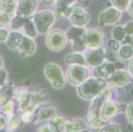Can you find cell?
Returning <instances> with one entry per match:
<instances>
[{
  "label": "cell",
  "mask_w": 133,
  "mask_h": 132,
  "mask_svg": "<svg viewBox=\"0 0 133 132\" xmlns=\"http://www.w3.org/2000/svg\"><path fill=\"white\" fill-rule=\"evenodd\" d=\"M5 44L9 49L15 51L23 57L32 56L37 50L35 38L18 31L10 30Z\"/></svg>",
  "instance_id": "1"
},
{
  "label": "cell",
  "mask_w": 133,
  "mask_h": 132,
  "mask_svg": "<svg viewBox=\"0 0 133 132\" xmlns=\"http://www.w3.org/2000/svg\"><path fill=\"white\" fill-rule=\"evenodd\" d=\"M113 89L107 88L91 100L85 120L89 128L96 129L103 124L104 122L100 117V110L105 102L113 99Z\"/></svg>",
  "instance_id": "2"
},
{
  "label": "cell",
  "mask_w": 133,
  "mask_h": 132,
  "mask_svg": "<svg viewBox=\"0 0 133 132\" xmlns=\"http://www.w3.org/2000/svg\"><path fill=\"white\" fill-rule=\"evenodd\" d=\"M107 88L105 79L91 76L76 87L78 96L85 101H91Z\"/></svg>",
  "instance_id": "3"
},
{
  "label": "cell",
  "mask_w": 133,
  "mask_h": 132,
  "mask_svg": "<svg viewBox=\"0 0 133 132\" xmlns=\"http://www.w3.org/2000/svg\"><path fill=\"white\" fill-rule=\"evenodd\" d=\"M37 32L40 35H46L50 31L57 20L52 9L37 10L31 16Z\"/></svg>",
  "instance_id": "4"
},
{
  "label": "cell",
  "mask_w": 133,
  "mask_h": 132,
  "mask_svg": "<svg viewBox=\"0 0 133 132\" xmlns=\"http://www.w3.org/2000/svg\"><path fill=\"white\" fill-rule=\"evenodd\" d=\"M43 73L53 89L60 90L64 87L66 83L65 72L60 65L54 62L48 63L44 65Z\"/></svg>",
  "instance_id": "5"
},
{
  "label": "cell",
  "mask_w": 133,
  "mask_h": 132,
  "mask_svg": "<svg viewBox=\"0 0 133 132\" xmlns=\"http://www.w3.org/2000/svg\"><path fill=\"white\" fill-rule=\"evenodd\" d=\"M66 81L74 87H77L91 76V68L86 65H69L65 71Z\"/></svg>",
  "instance_id": "6"
},
{
  "label": "cell",
  "mask_w": 133,
  "mask_h": 132,
  "mask_svg": "<svg viewBox=\"0 0 133 132\" xmlns=\"http://www.w3.org/2000/svg\"><path fill=\"white\" fill-rule=\"evenodd\" d=\"M65 31L60 29H52L46 34L45 44L52 52H58L62 50L68 43Z\"/></svg>",
  "instance_id": "7"
},
{
  "label": "cell",
  "mask_w": 133,
  "mask_h": 132,
  "mask_svg": "<svg viewBox=\"0 0 133 132\" xmlns=\"http://www.w3.org/2000/svg\"><path fill=\"white\" fill-rule=\"evenodd\" d=\"M123 17V12L113 6H109L98 15L97 23L101 26H111L118 25Z\"/></svg>",
  "instance_id": "8"
},
{
  "label": "cell",
  "mask_w": 133,
  "mask_h": 132,
  "mask_svg": "<svg viewBox=\"0 0 133 132\" xmlns=\"http://www.w3.org/2000/svg\"><path fill=\"white\" fill-rule=\"evenodd\" d=\"M82 40L87 48H100L105 42V34L99 28L86 29L82 36Z\"/></svg>",
  "instance_id": "9"
},
{
  "label": "cell",
  "mask_w": 133,
  "mask_h": 132,
  "mask_svg": "<svg viewBox=\"0 0 133 132\" xmlns=\"http://www.w3.org/2000/svg\"><path fill=\"white\" fill-rule=\"evenodd\" d=\"M132 81V75L124 68L116 69L112 75L107 80V88H123L129 85Z\"/></svg>",
  "instance_id": "10"
},
{
  "label": "cell",
  "mask_w": 133,
  "mask_h": 132,
  "mask_svg": "<svg viewBox=\"0 0 133 132\" xmlns=\"http://www.w3.org/2000/svg\"><path fill=\"white\" fill-rule=\"evenodd\" d=\"M68 19L73 26L85 27L90 21L91 17L85 7L77 3L72 7Z\"/></svg>",
  "instance_id": "11"
},
{
  "label": "cell",
  "mask_w": 133,
  "mask_h": 132,
  "mask_svg": "<svg viewBox=\"0 0 133 132\" xmlns=\"http://www.w3.org/2000/svg\"><path fill=\"white\" fill-rule=\"evenodd\" d=\"M78 0H56L52 10L56 19H68L72 7L77 4Z\"/></svg>",
  "instance_id": "12"
},
{
  "label": "cell",
  "mask_w": 133,
  "mask_h": 132,
  "mask_svg": "<svg viewBox=\"0 0 133 132\" xmlns=\"http://www.w3.org/2000/svg\"><path fill=\"white\" fill-rule=\"evenodd\" d=\"M121 104L111 99L104 103L100 110V117L104 123L111 121L121 113Z\"/></svg>",
  "instance_id": "13"
},
{
  "label": "cell",
  "mask_w": 133,
  "mask_h": 132,
  "mask_svg": "<svg viewBox=\"0 0 133 132\" xmlns=\"http://www.w3.org/2000/svg\"><path fill=\"white\" fill-rule=\"evenodd\" d=\"M85 65L89 68H93L105 61L104 48L103 47L95 48H87L83 54Z\"/></svg>",
  "instance_id": "14"
},
{
  "label": "cell",
  "mask_w": 133,
  "mask_h": 132,
  "mask_svg": "<svg viewBox=\"0 0 133 132\" xmlns=\"http://www.w3.org/2000/svg\"><path fill=\"white\" fill-rule=\"evenodd\" d=\"M39 0H17L15 15L31 17L39 7Z\"/></svg>",
  "instance_id": "15"
},
{
  "label": "cell",
  "mask_w": 133,
  "mask_h": 132,
  "mask_svg": "<svg viewBox=\"0 0 133 132\" xmlns=\"http://www.w3.org/2000/svg\"><path fill=\"white\" fill-rule=\"evenodd\" d=\"M57 114V108L54 106L46 104L38 106L36 112V118L33 123L39 125L48 122L50 118Z\"/></svg>",
  "instance_id": "16"
},
{
  "label": "cell",
  "mask_w": 133,
  "mask_h": 132,
  "mask_svg": "<svg viewBox=\"0 0 133 132\" xmlns=\"http://www.w3.org/2000/svg\"><path fill=\"white\" fill-rule=\"evenodd\" d=\"M13 100L16 103L17 110H23L31 107H35L31 105V90L29 89L25 88L16 89Z\"/></svg>",
  "instance_id": "17"
},
{
  "label": "cell",
  "mask_w": 133,
  "mask_h": 132,
  "mask_svg": "<svg viewBox=\"0 0 133 132\" xmlns=\"http://www.w3.org/2000/svg\"><path fill=\"white\" fill-rule=\"evenodd\" d=\"M115 64L104 61L99 65L91 68V76L98 78L104 79L107 81L116 70Z\"/></svg>",
  "instance_id": "18"
},
{
  "label": "cell",
  "mask_w": 133,
  "mask_h": 132,
  "mask_svg": "<svg viewBox=\"0 0 133 132\" xmlns=\"http://www.w3.org/2000/svg\"><path fill=\"white\" fill-rule=\"evenodd\" d=\"M89 128L85 120L79 118L66 120L64 124V131L66 132H81L85 131Z\"/></svg>",
  "instance_id": "19"
},
{
  "label": "cell",
  "mask_w": 133,
  "mask_h": 132,
  "mask_svg": "<svg viewBox=\"0 0 133 132\" xmlns=\"http://www.w3.org/2000/svg\"><path fill=\"white\" fill-rule=\"evenodd\" d=\"M16 89L14 83L9 81L0 87V106L13 100Z\"/></svg>",
  "instance_id": "20"
},
{
  "label": "cell",
  "mask_w": 133,
  "mask_h": 132,
  "mask_svg": "<svg viewBox=\"0 0 133 132\" xmlns=\"http://www.w3.org/2000/svg\"><path fill=\"white\" fill-rule=\"evenodd\" d=\"M31 105L38 108L41 105L50 104V96L47 92L43 90H31Z\"/></svg>",
  "instance_id": "21"
},
{
  "label": "cell",
  "mask_w": 133,
  "mask_h": 132,
  "mask_svg": "<svg viewBox=\"0 0 133 132\" xmlns=\"http://www.w3.org/2000/svg\"><path fill=\"white\" fill-rule=\"evenodd\" d=\"M37 107H31L29 108L23 110H16L17 113L19 114L21 120L22 121L24 125H28L33 123L36 118V112H37Z\"/></svg>",
  "instance_id": "22"
},
{
  "label": "cell",
  "mask_w": 133,
  "mask_h": 132,
  "mask_svg": "<svg viewBox=\"0 0 133 132\" xmlns=\"http://www.w3.org/2000/svg\"><path fill=\"white\" fill-rule=\"evenodd\" d=\"M66 121V118L64 116L56 114L47 122L50 126L52 132H64Z\"/></svg>",
  "instance_id": "23"
},
{
  "label": "cell",
  "mask_w": 133,
  "mask_h": 132,
  "mask_svg": "<svg viewBox=\"0 0 133 132\" xmlns=\"http://www.w3.org/2000/svg\"><path fill=\"white\" fill-rule=\"evenodd\" d=\"M20 32L33 38L38 36V34L31 17H26Z\"/></svg>",
  "instance_id": "24"
},
{
  "label": "cell",
  "mask_w": 133,
  "mask_h": 132,
  "mask_svg": "<svg viewBox=\"0 0 133 132\" xmlns=\"http://www.w3.org/2000/svg\"><path fill=\"white\" fill-rule=\"evenodd\" d=\"M64 61L65 64L69 65H85V58L82 52H74L72 53L67 54L64 58Z\"/></svg>",
  "instance_id": "25"
},
{
  "label": "cell",
  "mask_w": 133,
  "mask_h": 132,
  "mask_svg": "<svg viewBox=\"0 0 133 132\" xmlns=\"http://www.w3.org/2000/svg\"><path fill=\"white\" fill-rule=\"evenodd\" d=\"M117 55L118 60L121 61L130 60L133 56L132 45L130 44H121L117 52Z\"/></svg>",
  "instance_id": "26"
},
{
  "label": "cell",
  "mask_w": 133,
  "mask_h": 132,
  "mask_svg": "<svg viewBox=\"0 0 133 132\" xmlns=\"http://www.w3.org/2000/svg\"><path fill=\"white\" fill-rule=\"evenodd\" d=\"M85 27H79L71 25L68 29L65 31L68 41L70 42L72 40L82 39V36L85 31Z\"/></svg>",
  "instance_id": "27"
},
{
  "label": "cell",
  "mask_w": 133,
  "mask_h": 132,
  "mask_svg": "<svg viewBox=\"0 0 133 132\" xmlns=\"http://www.w3.org/2000/svg\"><path fill=\"white\" fill-rule=\"evenodd\" d=\"M24 126L19 114L15 112V113L8 117V124L6 131H15L21 129Z\"/></svg>",
  "instance_id": "28"
},
{
  "label": "cell",
  "mask_w": 133,
  "mask_h": 132,
  "mask_svg": "<svg viewBox=\"0 0 133 132\" xmlns=\"http://www.w3.org/2000/svg\"><path fill=\"white\" fill-rule=\"evenodd\" d=\"M94 131L98 132H121L123 131V128L120 124L110 121L104 123L99 128L94 129Z\"/></svg>",
  "instance_id": "29"
},
{
  "label": "cell",
  "mask_w": 133,
  "mask_h": 132,
  "mask_svg": "<svg viewBox=\"0 0 133 132\" xmlns=\"http://www.w3.org/2000/svg\"><path fill=\"white\" fill-rule=\"evenodd\" d=\"M15 12L0 11V28H9Z\"/></svg>",
  "instance_id": "30"
},
{
  "label": "cell",
  "mask_w": 133,
  "mask_h": 132,
  "mask_svg": "<svg viewBox=\"0 0 133 132\" xmlns=\"http://www.w3.org/2000/svg\"><path fill=\"white\" fill-rule=\"evenodd\" d=\"M17 105L14 100H11L5 105L0 106V113L7 117H9L16 112Z\"/></svg>",
  "instance_id": "31"
},
{
  "label": "cell",
  "mask_w": 133,
  "mask_h": 132,
  "mask_svg": "<svg viewBox=\"0 0 133 132\" xmlns=\"http://www.w3.org/2000/svg\"><path fill=\"white\" fill-rule=\"evenodd\" d=\"M126 36H127V34L124 32L122 25H116L113 26L111 32V38H113V39L121 42V44H122Z\"/></svg>",
  "instance_id": "32"
},
{
  "label": "cell",
  "mask_w": 133,
  "mask_h": 132,
  "mask_svg": "<svg viewBox=\"0 0 133 132\" xmlns=\"http://www.w3.org/2000/svg\"><path fill=\"white\" fill-rule=\"evenodd\" d=\"M17 0H0V11L15 12Z\"/></svg>",
  "instance_id": "33"
},
{
  "label": "cell",
  "mask_w": 133,
  "mask_h": 132,
  "mask_svg": "<svg viewBox=\"0 0 133 132\" xmlns=\"http://www.w3.org/2000/svg\"><path fill=\"white\" fill-rule=\"evenodd\" d=\"M25 18H26V17L20 16V15H15V17L12 19L11 23L10 26H9L10 30L20 31Z\"/></svg>",
  "instance_id": "34"
},
{
  "label": "cell",
  "mask_w": 133,
  "mask_h": 132,
  "mask_svg": "<svg viewBox=\"0 0 133 132\" xmlns=\"http://www.w3.org/2000/svg\"><path fill=\"white\" fill-rule=\"evenodd\" d=\"M109 1L111 6H113L123 13L127 11L128 6L130 4L132 0H109Z\"/></svg>",
  "instance_id": "35"
},
{
  "label": "cell",
  "mask_w": 133,
  "mask_h": 132,
  "mask_svg": "<svg viewBox=\"0 0 133 132\" xmlns=\"http://www.w3.org/2000/svg\"><path fill=\"white\" fill-rule=\"evenodd\" d=\"M104 54H105V61H107L108 62L114 64L120 61L117 57V52H114L110 48H107V47L104 48Z\"/></svg>",
  "instance_id": "36"
},
{
  "label": "cell",
  "mask_w": 133,
  "mask_h": 132,
  "mask_svg": "<svg viewBox=\"0 0 133 132\" xmlns=\"http://www.w3.org/2000/svg\"><path fill=\"white\" fill-rule=\"evenodd\" d=\"M71 48L74 52H83L87 49V47L83 43L82 39L70 41Z\"/></svg>",
  "instance_id": "37"
},
{
  "label": "cell",
  "mask_w": 133,
  "mask_h": 132,
  "mask_svg": "<svg viewBox=\"0 0 133 132\" xmlns=\"http://www.w3.org/2000/svg\"><path fill=\"white\" fill-rule=\"evenodd\" d=\"M125 114L128 122L132 126L133 124V103L130 102L127 105V107L125 109Z\"/></svg>",
  "instance_id": "38"
},
{
  "label": "cell",
  "mask_w": 133,
  "mask_h": 132,
  "mask_svg": "<svg viewBox=\"0 0 133 132\" xmlns=\"http://www.w3.org/2000/svg\"><path fill=\"white\" fill-rule=\"evenodd\" d=\"M121 44V42H119L118 41L116 40L113 39V38H111V39H109L107 42L106 47L110 48L111 50L117 52L118 50L119 49V48H120Z\"/></svg>",
  "instance_id": "39"
},
{
  "label": "cell",
  "mask_w": 133,
  "mask_h": 132,
  "mask_svg": "<svg viewBox=\"0 0 133 132\" xmlns=\"http://www.w3.org/2000/svg\"><path fill=\"white\" fill-rule=\"evenodd\" d=\"M9 81V73L8 71L3 67L0 70V87Z\"/></svg>",
  "instance_id": "40"
},
{
  "label": "cell",
  "mask_w": 133,
  "mask_h": 132,
  "mask_svg": "<svg viewBox=\"0 0 133 132\" xmlns=\"http://www.w3.org/2000/svg\"><path fill=\"white\" fill-rule=\"evenodd\" d=\"M9 28H0V43H5L9 36Z\"/></svg>",
  "instance_id": "41"
},
{
  "label": "cell",
  "mask_w": 133,
  "mask_h": 132,
  "mask_svg": "<svg viewBox=\"0 0 133 132\" xmlns=\"http://www.w3.org/2000/svg\"><path fill=\"white\" fill-rule=\"evenodd\" d=\"M123 26V29H124V32L127 35L129 36H133V21L132 20H130L127 21Z\"/></svg>",
  "instance_id": "42"
},
{
  "label": "cell",
  "mask_w": 133,
  "mask_h": 132,
  "mask_svg": "<svg viewBox=\"0 0 133 132\" xmlns=\"http://www.w3.org/2000/svg\"><path fill=\"white\" fill-rule=\"evenodd\" d=\"M8 124V118L0 113V132L5 131L7 129Z\"/></svg>",
  "instance_id": "43"
},
{
  "label": "cell",
  "mask_w": 133,
  "mask_h": 132,
  "mask_svg": "<svg viewBox=\"0 0 133 132\" xmlns=\"http://www.w3.org/2000/svg\"><path fill=\"white\" fill-rule=\"evenodd\" d=\"M38 131L40 132H52L51 128H50L49 124L47 123H44L43 125H41L39 128H38Z\"/></svg>",
  "instance_id": "44"
},
{
  "label": "cell",
  "mask_w": 133,
  "mask_h": 132,
  "mask_svg": "<svg viewBox=\"0 0 133 132\" xmlns=\"http://www.w3.org/2000/svg\"><path fill=\"white\" fill-rule=\"evenodd\" d=\"M126 12H127L128 14L130 15L131 17H132L133 16V0H132L130 2V4L127 7V9L126 11Z\"/></svg>",
  "instance_id": "45"
},
{
  "label": "cell",
  "mask_w": 133,
  "mask_h": 132,
  "mask_svg": "<svg viewBox=\"0 0 133 132\" xmlns=\"http://www.w3.org/2000/svg\"><path fill=\"white\" fill-rule=\"evenodd\" d=\"M132 65H133V61H132V58L130 59V60H129V64H128L127 65V70L130 73H131L132 75L133 73V69H132Z\"/></svg>",
  "instance_id": "46"
},
{
  "label": "cell",
  "mask_w": 133,
  "mask_h": 132,
  "mask_svg": "<svg viewBox=\"0 0 133 132\" xmlns=\"http://www.w3.org/2000/svg\"><path fill=\"white\" fill-rule=\"evenodd\" d=\"M56 0H39V2L44 5H53Z\"/></svg>",
  "instance_id": "47"
},
{
  "label": "cell",
  "mask_w": 133,
  "mask_h": 132,
  "mask_svg": "<svg viewBox=\"0 0 133 132\" xmlns=\"http://www.w3.org/2000/svg\"><path fill=\"white\" fill-rule=\"evenodd\" d=\"M4 65H5V61L4 59H3V57L2 55H0V70H2L4 67Z\"/></svg>",
  "instance_id": "48"
}]
</instances>
